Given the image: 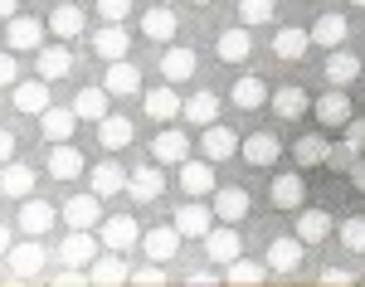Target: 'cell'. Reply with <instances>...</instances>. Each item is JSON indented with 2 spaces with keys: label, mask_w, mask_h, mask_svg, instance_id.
<instances>
[{
  "label": "cell",
  "mask_w": 365,
  "mask_h": 287,
  "mask_svg": "<svg viewBox=\"0 0 365 287\" xmlns=\"http://www.w3.org/2000/svg\"><path fill=\"white\" fill-rule=\"evenodd\" d=\"M44 34H49V20H34V15H10V20H5V44H10L15 54L44 49Z\"/></svg>",
  "instance_id": "1"
},
{
  "label": "cell",
  "mask_w": 365,
  "mask_h": 287,
  "mask_svg": "<svg viewBox=\"0 0 365 287\" xmlns=\"http://www.w3.org/2000/svg\"><path fill=\"white\" fill-rule=\"evenodd\" d=\"M98 239H103V249H113V254H132V249L141 244V224L132 219V214H103Z\"/></svg>",
  "instance_id": "2"
},
{
  "label": "cell",
  "mask_w": 365,
  "mask_h": 287,
  "mask_svg": "<svg viewBox=\"0 0 365 287\" xmlns=\"http://www.w3.org/2000/svg\"><path fill=\"white\" fill-rule=\"evenodd\" d=\"M175 171H180L175 185H180L190 200H210V195H215V161H205V156H185Z\"/></svg>",
  "instance_id": "3"
},
{
  "label": "cell",
  "mask_w": 365,
  "mask_h": 287,
  "mask_svg": "<svg viewBox=\"0 0 365 287\" xmlns=\"http://www.w3.org/2000/svg\"><path fill=\"white\" fill-rule=\"evenodd\" d=\"M239 132L234 127H225V122H210V127H200V156L205 161H229V156H239Z\"/></svg>",
  "instance_id": "4"
},
{
  "label": "cell",
  "mask_w": 365,
  "mask_h": 287,
  "mask_svg": "<svg viewBox=\"0 0 365 287\" xmlns=\"http://www.w3.org/2000/svg\"><path fill=\"white\" fill-rule=\"evenodd\" d=\"M190 151H195V142L180 127H170V122H161V132L151 137V161H161V166H180Z\"/></svg>",
  "instance_id": "5"
},
{
  "label": "cell",
  "mask_w": 365,
  "mask_h": 287,
  "mask_svg": "<svg viewBox=\"0 0 365 287\" xmlns=\"http://www.w3.org/2000/svg\"><path fill=\"white\" fill-rule=\"evenodd\" d=\"M58 219H63L68 229H98V224H103V195H93V190H83V195L63 200V209H58Z\"/></svg>",
  "instance_id": "6"
},
{
  "label": "cell",
  "mask_w": 365,
  "mask_h": 287,
  "mask_svg": "<svg viewBox=\"0 0 365 287\" xmlns=\"http://www.w3.org/2000/svg\"><path fill=\"white\" fill-rule=\"evenodd\" d=\"M5 259H10V273L25 283V278H34V273H44V263H49V249H44L39 239H29V234H25L20 244H10V254H5Z\"/></svg>",
  "instance_id": "7"
},
{
  "label": "cell",
  "mask_w": 365,
  "mask_h": 287,
  "mask_svg": "<svg viewBox=\"0 0 365 287\" xmlns=\"http://www.w3.org/2000/svg\"><path fill=\"white\" fill-rule=\"evenodd\" d=\"M127 195L137 204H151L166 195V166L161 161H151V166H137V171L127 175Z\"/></svg>",
  "instance_id": "8"
},
{
  "label": "cell",
  "mask_w": 365,
  "mask_h": 287,
  "mask_svg": "<svg viewBox=\"0 0 365 287\" xmlns=\"http://www.w3.org/2000/svg\"><path fill=\"white\" fill-rule=\"evenodd\" d=\"M93 54L103 58V63H117V58L132 54V34L127 25H113V20H103V25L93 29Z\"/></svg>",
  "instance_id": "9"
},
{
  "label": "cell",
  "mask_w": 365,
  "mask_h": 287,
  "mask_svg": "<svg viewBox=\"0 0 365 287\" xmlns=\"http://www.w3.org/2000/svg\"><path fill=\"white\" fill-rule=\"evenodd\" d=\"M210 219H215V204L190 200V195H185V204L170 214V224L180 229V239H205V234H210Z\"/></svg>",
  "instance_id": "10"
},
{
  "label": "cell",
  "mask_w": 365,
  "mask_h": 287,
  "mask_svg": "<svg viewBox=\"0 0 365 287\" xmlns=\"http://www.w3.org/2000/svg\"><path fill=\"white\" fill-rule=\"evenodd\" d=\"M54 204L49 200H34V195H29V200H20V209H15V224H20V234H29V239H44V234L54 229Z\"/></svg>",
  "instance_id": "11"
},
{
  "label": "cell",
  "mask_w": 365,
  "mask_h": 287,
  "mask_svg": "<svg viewBox=\"0 0 365 287\" xmlns=\"http://www.w3.org/2000/svg\"><path fill=\"white\" fill-rule=\"evenodd\" d=\"M49 175H54V180H83L88 175L83 151L73 142H49Z\"/></svg>",
  "instance_id": "12"
},
{
  "label": "cell",
  "mask_w": 365,
  "mask_h": 287,
  "mask_svg": "<svg viewBox=\"0 0 365 287\" xmlns=\"http://www.w3.org/2000/svg\"><path fill=\"white\" fill-rule=\"evenodd\" d=\"M200 244H205V259L220 263V268H225V263H234L239 254H244V244H239V224H220V229L205 234Z\"/></svg>",
  "instance_id": "13"
},
{
  "label": "cell",
  "mask_w": 365,
  "mask_h": 287,
  "mask_svg": "<svg viewBox=\"0 0 365 287\" xmlns=\"http://www.w3.org/2000/svg\"><path fill=\"white\" fill-rule=\"evenodd\" d=\"M98 249H103V239H93V229H73L58 244V263L63 268H88V263L98 259Z\"/></svg>",
  "instance_id": "14"
},
{
  "label": "cell",
  "mask_w": 365,
  "mask_h": 287,
  "mask_svg": "<svg viewBox=\"0 0 365 287\" xmlns=\"http://www.w3.org/2000/svg\"><path fill=\"white\" fill-rule=\"evenodd\" d=\"M302 254H307V244H302L297 234H292V239H287V234L273 239V244H268V273H278V278L297 273V268H302Z\"/></svg>",
  "instance_id": "15"
},
{
  "label": "cell",
  "mask_w": 365,
  "mask_h": 287,
  "mask_svg": "<svg viewBox=\"0 0 365 287\" xmlns=\"http://www.w3.org/2000/svg\"><path fill=\"white\" fill-rule=\"evenodd\" d=\"M34 73H39V78H49V83L68 78V73H73V54H68V44L58 39V44H44V49H34Z\"/></svg>",
  "instance_id": "16"
},
{
  "label": "cell",
  "mask_w": 365,
  "mask_h": 287,
  "mask_svg": "<svg viewBox=\"0 0 365 287\" xmlns=\"http://www.w3.org/2000/svg\"><path fill=\"white\" fill-rule=\"evenodd\" d=\"M312 113H317V122H322V127H346V122L356 117V108H351L346 88H327V93L312 103Z\"/></svg>",
  "instance_id": "17"
},
{
  "label": "cell",
  "mask_w": 365,
  "mask_h": 287,
  "mask_svg": "<svg viewBox=\"0 0 365 287\" xmlns=\"http://www.w3.org/2000/svg\"><path fill=\"white\" fill-rule=\"evenodd\" d=\"M73 127H78L73 103H68V108H63V103H49V108L39 113V132H44V142H73Z\"/></svg>",
  "instance_id": "18"
},
{
  "label": "cell",
  "mask_w": 365,
  "mask_h": 287,
  "mask_svg": "<svg viewBox=\"0 0 365 287\" xmlns=\"http://www.w3.org/2000/svg\"><path fill=\"white\" fill-rule=\"evenodd\" d=\"M268 200H273V209H287V214H297V209L307 204V180H302L297 171L278 175V180L268 185Z\"/></svg>",
  "instance_id": "19"
},
{
  "label": "cell",
  "mask_w": 365,
  "mask_h": 287,
  "mask_svg": "<svg viewBox=\"0 0 365 287\" xmlns=\"http://www.w3.org/2000/svg\"><path fill=\"white\" fill-rule=\"evenodd\" d=\"M141 103H146V117H151V122H175L180 108H185V98L175 93V83L146 88V93H141Z\"/></svg>",
  "instance_id": "20"
},
{
  "label": "cell",
  "mask_w": 365,
  "mask_h": 287,
  "mask_svg": "<svg viewBox=\"0 0 365 287\" xmlns=\"http://www.w3.org/2000/svg\"><path fill=\"white\" fill-rule=\"evenodd\" d=\"M322 68H327V83L331 88H351L365 73V58H356L351 49H327V63Z\"/></svg>",
  "instance_id": "21"
},
{
  "label": "cell",
  "mask_w": 365,
  "mask_h": 287,
  "mask_svg": "<svg viewBox=\"0 0 365 287\" xmlns=\"http://www.w3.org/2000/svg\"><path fill=\"white\" fill-rule=\"evenodd\" d=\"M88 283H103V287H117V283H132V263L122 259V254H98V259L88 263Z\"/></svg>",
  "instance_id": "22"
},
{
  "label": "cell",
  "mask_w": 365,
  "mask_h": 287,
  "mask_svg": "<svg viewBox=\"0 0 365 287\" xmlns=\"http://www.w3.org/2000/svg\"><path fill=\"white\" fill-rule=\"evenodd\" d=\"M249 209H253V200H249L244 185H220V190H215V219L239 224V219H249Z\"/></svg>",
  "instance_id": "23"
},
{
  "label": "cell",
  "mask_w": 365,
  "mask_h": 287,
  "mask_svg": "<svg viewBox=\"0 0 365 287\" xmlns=\"http://www.w3.org/2000/svg\"><path fill=\"white\" fill-rule=\"evenodd\" d=\"M34 185H39V180H34V171H29L25 161H5V166H0V195H5V200H29Z\"/></svg>",
  "instance_id": "24"
},
{
  "label": "cell",
  "mask_w": 365,
  "mask_h": 287,
  "mask_svg": "<svg viewBox=\"0 0 365 287\" xmlns=\"http://www.w3.org/2000/svg\"><path fill=\"white\" fill-rule=\"evenodd\" d=\"M239 156L249 161V166H278L282 161V142L273 132H253L249 142H239Z\"/></svg>",
  "instance_id": "25"
},
{
  "label": "cell",
  "mask_w": 365,
  "mask_h": 287,
  "mask_svg": "<svg viewBox=\"0 0 365 287\" xmlns=\"http://www.w3.org/2000/svg\"><path fill=\"white\" fill-rule=\"evenodd\" d=\"M307 49H312V29H302V25H282L278 34H273V54H278L282 63L307 58Z\"/></svg>",
  "instance_id": "26"
},
{
  "label": "cell",
  "mask_w": 365,
  "mask_h": 287,
  "mask_svg": "<svg viewBox=\"0 0 365 287\" xmlns=\"http://www.w3.org/2000/svg\"><path fill=\"white\" fill-rule=\"evenodd\" d=\"M215 54L225 58V63H244L253 54V29L249 25H229L220 39H215Z\"/></svg>",
  "instance_id": "27"
},
{
  "label": "cell",
  "mask_w": 365,
  "mask_h": 287,
  "mask_svg": "<svg viewBox=\"0 0 365 287\" xmlns=\"http://www.w3.org/2000/svg\"><path fill=\"white\" fill-rule=\"evenodd\" d=\"M195 68H200V58H195V49H185V44H170L166 54H161V78H166V83L195 78Z\"/></svg>",
  "instance_id": "28"
},
{
  "label": "cell",
  "mask_w": 365,
  "mask_h": 287,
  "mask_svg": "<svg viewBox=\"0 0 365 287\" xmlns=\"http://www.w3.org/2000/svg\"><path fill=\"white\" fill-rule=\"evenodd\" d=\"M141 249H146V259L170 263L175 254H180V229H175V224H161V229H146V234H141Z\"/></svg>",
  "instance_id": "29"
},
{
  "label": "cell",
  "mask_w": 365,
  "mask_h": 287,
  "mask_svg": "<svg viewBox=\"0 0 365 287\" xmlns=\"http://www.w3.org/2000/svg\"><path fill=\"white\" fill-rule=\"evenodd\" d=\"M175 29H180L175 10H166V5H151V10H141V34H146V39H156V44H170V39H175Z\"/></svg>",
  "instance_id": "30"
},
{
  "label": "cell",
  "mask_w": 365,
  "mask_h": 287,
  "mask_svg": "<svg viewBox=\"0 0 365 287\" xmlns=\"http://www.w3.org/2000/svg\"><path fill=\"white\" fill-rule=\"evenodd\" d=\"M54 98H49V78H29V83H15V113H29V117H39L44 108H49Z\"/></svg>",
  "instance_id": "31"
},
{
  "label": "cell",
  "mask_w": 365,
  "mask_h": 287,
  "mask_svg": "<svg viewBox=\"0 0 365 287\" xmlns=\"http://www.w3.org/2000/svg\"><path fill=\"white\" fill-rule=\"evenodd\" d=\"M103 88H108L113 98H132V93H141V68H137V63H127V58H117V63H108Z\"/></svg>",
  "instance_id": "32"
},
{
  "label": "cell",
  "mask_w": 365,
  "mask_h": 287,
  "mask_svg": "<svg viewBox=\"0 0 365 287\" xmlns=\"http://www.w3.org/2000/svg\"><path fill=\"white\" fill-rule=\"evenodd\" d=\"M346 34H351V25H346V15H336V10L312 20V44H322V49H341Z\"/></svg>",
  "instance_id": "33"
},
{
  "label": "cell",
  "mask_w": 365,
  "mask_h": 287,
  "mask_svg": "<svg viewBox=\"0 0 365 287\" xmlns=\"http://www.w3.org/2000/svg\"><path fill=\"white\" fill-rule=\"evenodd\" d=\"M268 98H273V93H268V83H263V78H253V73L234 78V93H229V103H234V108H244V113H258Z\"/></svg>",
  "instance_id": "34"
},
{
  "label": "cell",
  "mask_w": 365,
  "mask_h": 287,
  "mask_svg": "<svg viewBox=\"0 0 365 287\" xmlns=\"http://www.w3.org/2000/svg\"><path fill=\"white\" fill-rule=\"evenodd\" d=\"M127 175L117 161H98L93 166V195H103V200H113V195H127Z\"/></svg>",
  "instance_id": "35"
},
{
  "label": "cell",
  "mask_w": 365,
  "mask_h": 287,
  "mask_svg": "<svg viewBox=\"0 0 365 287\" xmlns=\"http://www.w3.org/2000/svg\"><path fill=\"white\" fill-rule=\"evenodd\" d=\"M108 103H113L108 88H78V93H73V113H78V122H103V117H108Z\"/></svg>",
  "instance_id": "36"
},
{
  "label": "cell",
  "mask_w": 365,
  "mask_h": 287,
  "mask_svg": "<svg viewBox=\"0 0 365 287\" xmlns=\"http://www.w3.org/2000/svg\"><path fill=\"white\" fill-rule=\"evenodd\" d=\"M292 161L307 171V166H327L331 161V142L322 137V132H312V137H297L292 142Z\"/></svg>",
  "instance_id": "37"
},
{
  "label": "cell",
  "mask_w": 365,
  "mask_h": 287,
  "mask_svg": "<svg viewBox=\"0 0 365 287\" xmlns=\"http://www.w3.org/2000/svg\"><path fill=\"white\" fill-rule=\"evenodd\" d=\"M273 113L282 117V122H297V117H307L312 113V98H307V88H278L273 98Z\"/></svg>",
  "instance_id": "38"
},
{
  "label": "cell",
  "mask_w": 365,
  "mask_h": 287,
  "mask_svg": "<svg viewBox=\"0 0 365 287\" xmlns=\"http://www.w3.org/2000/svg\"><path fill=\"white\" fill-rule=\"evenodd\" d=\"M88 25V15H83V5H54V15H49V29H54V39H78Z\"/></svg>",
  "instance_id": "39"
},
{
  "label": "cell",
  "mask_w": 365,
  "mask_h": 287,
  "mask_svg": "<svg viewBox=\"0 0 365 287\" xmlns=\"http://www.w3.org/2000/svg\"><path fill=\"white\" fill-rule=\"evenodd\" d=\"M327 234H331L327 209H312V204H302V209H297V239H302V244H327Z\"/></svg>",
  "instance_id": "40"
},
{
  "label": "cell",
  "mask_w": 365,
  "mask_h": 287,
  "mask_svg": "<svg viewBox=\"0 0 365 287\" xmlns=\"http://www.w3.org/2000/svg\"><path fill=\"white\" fill-rule=\"evenodd\" d=\"M180 117H185L190 127H210V122H220V98H215V93H195V98H185Z\"/></svg>",
  "instance_id": "41"
},
{
  "label": "cell",
  "mask_w": 365,
  "mask_h": 287,
  "mask_svg": "<svg viewBox=\"0 0 365 287\" xmlns=\"http://www.w3.org/2000/svg\"><path fill=\"white\" fill-rule=\"evenodd\" d=\"M98 142L108 146V151H122V146H132V122L127 117L108 113L103 122H98Z\"/></svg>",
  "instance_id": "42"
},
{
  "label": "cell",
  "mask_w": 365,
  "mask_h": 287,
  "mask_svg": "<svg viewBox=\"0 0 365 287\" xmlns=\"http://www.w3.org/2000/svg\"><path fill=\"white\" fill-rule=\"evenodd\" d=\"M225 278L234 287H253V283H263V278H268V263H249L244 254H239L234 263H225Z\"/></svg>",
  "instance_id": "43"
},
{
  "label": "cell",
  "mask_w": 365,
  "mask_h": 287,
  "mask_svg": "<svg viewBox=\"0 0 365 287\" xmlns=\"http://www.w3.org/2000/svg\"><path fill=\"white\" fill-rule=\"evenodd\" d=\"M278 15V0H239V25H273Z\"/></svg>",
  "instance_id": "44"
},
{
  "label": "cell",
  "mask_w": 365,
  "mask_h": 287,
  "mask_svg": "<svg viewBox=\"0 0 365 287\" xmlns=\"http://www.w3.org/2000/svg\"><path fill=\"white\" fill-rule=\"evenodd\" d=\"M341 244H346L351 254H365V214H351V219H341Z\"/></svg>",
  "instance_id": "45"
},
{
  "label": "cell",
  "mask_w": 365,
  "mask_h": 287,
  "mask_svg": "<svg viewBox=\"0 0 365 287\" xmlns=\"http://www.w3.org/2000/svg\"><path fill=\"white\" fill-rule=\"evenodd\" d=\"M341 132H346V151L351 156H365V117H351Z\"/></svg>",
  "instance_id": "46"
},
{
  "label": "cell",
  "mask_w": 365,
  "mask_h": 287,
  "mask_svg": "<svg viewBox=\"0 0 365 287\" xmlns=\"http://www.w3.org/2000/svg\"><path fill=\"white\" fill-rule=\"evenodd\" d=\"M98 15L113 20V25H127L132 20V0H98Z\"/></svg>",
  "instance_id": "47"
},
{
  "label": "cell",
  "mask_w": 365,
  "mask_h": 287,
  "mask_svg": "<svg viewBox=\"0 0 365 287\" xmlns=\"http://www.w3.org/2000/svg\"><path fill=\"white\" fill-rule=\"evenodd\" d=\"M132 283H141V287H156V283H166V263H146V268H132Z\"/></svg>",
  "instance_id": "48"
},
{
  "label": "cell",
  "mask_w": 365,
  "mask_h": 287,
  "mask_svg": "<svg viewBox=\"0 0 365 287\" xmlns=\"http://www.w3.org/2000/svg\"><path fill=\"white\" fill-rule=\"evenodd\" d=\"M20 83V63H15V49L0 54V88H15Z\"/></svg>",
  "instance_id": "49"
},
{
  "label": "cell",
  "mask_w": 365,
  "mask_h": 287,
  "mask_svg": "<svg viewBox=\"0 0 365 287\" xmlns=\"http://www.w3.org/2000/svg\"><path fill=\"white\" fill-rule=\"evenodd\" d=\"M322 283L346 287V283H356V273H351V268H327V273H322Z\"/></svg>",
  "instance_id": "50"
},
{
  "label": "cell",
  "mask_w": 365,
  "mask_h": 287,
  "mask_svg": "<svg viewBox=\"0 0 365 287\" xmlns=\"http://www.w3.org/2000/svg\"><path fill=\"white\" fill-rule=\"evenodd\" d=\"M5 161H15V137L0 127V166H5Z\"/></svg>",
  "instance_id": "51"
},
{
  "label": "cell",
  "mask_w": 365,
  "mask_h": 287,
  "mask_svg": "<svg viewBox=\"0 0 365 287\" xmlns=\"http://www.w3.org/2000/svg\"><path fill=\"white\" fill-rule=\"evenodd\" d=\"M351 185L365 195V156H356V161H351Z\"/></svg>",
  "instance_id": "52"
},
{
  "label": "cell",
  "mask_w": 365,
  "mask_h": 287,
  "mask_svg": "<svg viewBox=\"0 0 365 287\" xmlns=\"http://www.w3.org/2000/svg\"><path fill=\"white\" fill-rule=\"evenodd\" d=\"M190 283H195V287H205V283H215V268H195V273H190Z\"/></svg>",
  "instance_id": "53"
},
{
  "label": "cell",
  "mask_w": 365,
  "mask_h": 287,
  "mask_svg": "<svg viewBox=\"0 0 365 287\" xmlns=\"http://www.w3.org/2000/svg\"><path fill=\"white\" fill-rule=\"evenodd\" d=\"M10 15H20V0H0V20H10Z\"/></svg>",
  "instance_id": "54"
},
{
  "label": "cell",
  "mask_w": 365,
  "mask_h": 287,
  "mask_svg": "<svg viewBox=\"0 0 365 287\" xmlns=\"http://www.w3.org/2000/svg\"><path fill=\"white\" fill-rule=\"evenodd\" d=\"M10 244H15V239H10V224H0V259L10 254Z\"/></svg>",
  "instance_id": "55"
},
{
  "label": "cell",
  "mask_w": 365,
  "mask_h": 287,
  "mask_svg": "<svg viewBox=\"0 0 365 287\" xmlns=\"http://www.w3.org/2000/svg\"><path fill=\"white\" fill-rule=\"evenodd\" d=\"M346 5H361V10H365V0H346Z\"/></svg>",
  "instance_id": "56"
},
{
  "label": "cell",
  "mask_w": 365,
  "mask_h": 287,
  "mask_svg": "<svg viewBox=\"0 0 365 287\" xmlns=\"http://www.w3.org/2000/svg\"><path fill=\"white\" fill-rule=\"evenodd\" d=\"M190 5H210V0H190Z\"/></svg>",
  "instance_id": "57"
},
{
  "label": "cell",
  "mask_w": 365,
  "mask_h": 287,
  "mask_svg": "<svg viewBox=\"0 0 365 287\" xmlns=\"http://www.w3.org/2000/svg\"><path fill=\"white\" fill-rule=\"evenodd\" d=\"M361 259H365V254H361Z\"/></svg>",
  "instance_id": "58"
}]
</instances>
